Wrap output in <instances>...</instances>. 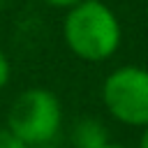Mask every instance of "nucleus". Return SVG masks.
<instances>
[{"mask_svg":"<svg viewBox=\"0 0 148 148\" xmlns=\"http://www.w3.org/2000/svg\"><path fill=\"white\" fill-rule=\"evenodd\" d=\"M102 104L106 113L127 127H148V69L120 65L102 83Z\"/></svg>","mask_w":148,"mask_h":148,"instance_id":"obj_3","label":"nucleus"},{"mask_svg":"<svg viewBox=\"0 0 148 148\" xmlns=\"http://www.w3.org/2000/svg\"><path fill=\"white\" fill-rule=\"evenodd\" d=\"M28 148H58V146L53 141V143H39V146H28Z\"/></svg>","mask_w":148,"mask_h":148,"instance_id":"obj_10","label":"nucleus"},{"mask_svg":"<svg viewBox=\"0 0 148 148\" xmlns=\"http://www.w3.org/2000/svg\"><path fill=\"white\" fill-rule=\"evenodd\" d=\"M42 2L49 5V7H56V9H72V7H76L83 0H42Z\"/></svg>","mask_w":148,"mask_h":148,"instance_id":"obj_7","label":"nucleus"},{"mask_svg":"<svg viewBox=\"0 0 148 148\" xmlns=\"http://www.w3.org/2000/svg\"><path fill=\"white\" fill-rule=\"evenodd\" d=\"M5 127L25 148L53 143L62 127V104L46 88H28L14 97Z\"/></svg>","mask_w":148,"mask_h":148,"instance_id":"obj_2","label":"nucleus"},{"mask_svg":"<svg viewBox=\"0 0 148 148\" xmlns=\"http://www.w3.org/2000/svg\"><path fill=\"white\" fill-rule=\"evenodd\" d=\"M9 76H12V65H9V58L5 56V51L0 49V90L9 83Z\"/></svg>","mask_w":148,"mask_h":148,"instance_id":"obj_6","label":"nucleus"},{"mask_svg":"<svg viewBox=\"0 0 148 148\" xmlns=\"http://www.w3.org/2000/svg\"><path fill=\"white\" fill-rule=\"evenodd\" d=\"M136 148H148V127H143V130H141L139 141H136Z\"/></svg>","mask_w":148,"mask_h":148,"instance_id":"obj_8","label":"nucleus"},{"mask_svg":"<svg viewBox=\"0 0 148 148\" xmlns=\"http://www.w3.org/2000/svg\"><path fill=\"white\" fill-rule=\"evenodd\" d=\"M0 148H25L7 127H0Z\"/></svg>","mask_w":148,"mask_h":148,"instance_id":"obj_5","label":"nucleus"},{"mask_svg":"<svg viewBox=\"0 0 148 148\" xmlns=\"http://www.w3.org/2000/svg\"><path fill=\"white\" fill-rule=\"evenodd\" d=\"M102 148H130V146H123V143H113V141H109V143H104Z\"/></svg>","mask_w":148,"mask_h":148,"instance_id":"obj_9","label":"nucleus"},{"mask_svg":"<svg viewBox=\"0 0 148 148\" xmlns=\"http://www.w3.org/2000/svg\"><path fill=\"white\" fill-rule=\"evenodd\" d=\"M62 37L76 58L86 62H102L120 49L123 28L109 5L102 0H83L67 9L62 21Z\"/></svg>","mask_w":148,"mask_h":148,"instance_id":"obj_1","label":"nucleus"},{"mask_svg":"<svg viewBox=\"0 0 148 148\" xmlns=\"http://www.w3.org/2000/svg\"><path fill=\"white\" fill-rule=\"evenodd\" d=\"M69 141L74 148H102L104 143H109V130L99 118L86 116L72 125Z\"/></svg>","mask_w":148,"mask_h":148,"instance_id":"obj_4","label":"nucleus"}]
</instances>
